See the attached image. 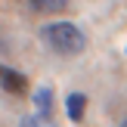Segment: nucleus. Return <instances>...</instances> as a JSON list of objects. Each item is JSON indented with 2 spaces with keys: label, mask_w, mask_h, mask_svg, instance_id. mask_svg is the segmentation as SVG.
<instances>
[{
  "label": "nucleus",
  "mask_w": 127,
  "mask_h": 127,
  "mask_svg": "<svg viewBox=\"0 0 127 127\" xmlns=\"http://www.w3.org/2000/svg\"><path fill=\"white\" fill-rule=\"evenodd\" d=\"M121 127H127V121H124V124H121Z\"/></svg>",
  "instance_id": "nucleus-7"
},
{
  "label": "nucleus",
  "mask_w": 127,
  "mask_h": 127,
  "mask_svg": "<svg viewBox=\"0 0 127 127\" xmlns=\"http://www.w3.org/2000/svg\"><path fill=\"white\" fill-rule=\"evenodd\" d=\"M22 127H53V118L50 115H28V118H22Z\"/></svg>",
  "instance_id": "nucleus-6"
},
{
  "label": "nucleus",
  "mask_w": 127,
  "mask_h": 127,
  "mask_svg": "<svg viewBox=\"0 0 127 127\" xmlns=\"http://www.w3.org/2000/svg\"><path fill=\"white\" fill-rule=\"evenodd\" d=\"M65 112H68L71 121H81L84 112H87V96H84V93H71V96L65 99Z\"/></svg>",
  "instance_id": "nucleus-4"
},
{
  "label": "nucleus",
  "mask_w": 127,
  "mask_h": 127,
  "mask_svg": "<svg viewBox=\"0 0 127 127\" xmlns=\"http://www.w3.org/2000/svg\"><path fill=\"white\" fill-rule=\"evenodd\" d=\"M0 87H3L9 96H25V93H28L25 74L16 71V68H9V65H0Z\"/></svg>",
  "instance_id": "nucleus-2"
},
{
  "label": "nucleus",
  "mask_w": 127,
  "mask_h": 127,
  "mask_svg": "<svg viewBox=\"0 0 127 127\" xmlns=\"http://www.w3.org/2000/svg\"><path fill=\"white\" fill-rule=\"evenodd\" d=\"M34 112L53 118V90L50 87H37L34 90Z\"/></svg>",
  "instance_id": "nucleus-3"
},
{
  "label": "nucleus",
  "mask_w": 127,
  "mask_h": 127,
  "mask_svg": "<svg viewBox=\"0 0 127 127\" xmlns=\"http://www.w3.org/2000/svg\"><path fill=\"white\" fill-rule=\"evenodd\" d=\"M71 0H28V6L34 12H43V16H53V12H62Z\"/></svg>",
  "instance_id": "nucleus-5"
},
{
  "label": "nucleus",
  "mask_w": 127,
  "mask_h": 127,
  "mask_svg": "<svg viewBox=\"0 0 127 127\" xmlns=\"http://www.w3.org/2000/svg\"><path fill=\"white\" fill-rule=\"evenodd\" d=\"M40 37H43V43H47L53 53H59V56H78V53H84V47H87L84 31L74 22H50V25H43Z\"/></svg>",
  "instance_id": "nucleus-1"
}]
</instances>
